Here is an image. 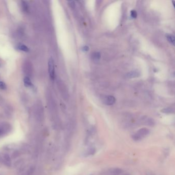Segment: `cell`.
Returning a JSON list of instances; mask_svg holds the SVG:
<instances>
[{"mask_svg":"<svg viewBox=\"0 0 175 175\" xmlns=\"http://www.w3.org/2000/svg\"><path fill=\"white\" fill-rule=\"evenodd\" d=\"M166 38L170 44L173 45H174V37L173 35L171 34H167L166 35Z\"/></svg>","mask_w":175,"mask_h":175,"instance_id":"obj_8","label":"cell"},{"mask_svg":"<svg viewBox=\"0 0 175 175\" xmlns=\"http://www.w3.org/2000/svg\"><path fill=\"white\" fill-rule=\"evenodd\" d=\"M89 48L88 46H85L83 47V48H82V51L84 52H87L89 51Z\"/></svg>","mask_w":175,"mask_h":175,"instance_id":"obj_16","label":"cell"},{"mask_svg":"<svg viewBox=\"0 0 175 175\" xmlns=\"http://www.w3.org/2000/svg\"><path fill=\"white\" fill-rule=\"evenodd\" d=\"M7 88V86L6 84L3 82L0 81V89L2 90H5Z\"/></svg>","mask_w":175,"mask_h":175,"instance_id":"obj_12","label":"cell"},{"mask_svg":"<svg viewBox=\"0 0 175 175\" xmlns=\"http://www.w3.org/2000/svg\"><path fill=\"white\" fill-rule=\"evenodd\" d=\"M24 85L26 87H30L32 86V82L30 79L28 77H25L24 79Z\"/></svg>","mask_w":175,"mask_h":175,"instance_id":"obj_7","label":"cell"},{"mask_svg":"<svg viewBox=\"0 0 175 175\" xmlns=\"http://www.w3.org/2000/svg\"><path fill=\"white\" fill-rule=\"evenodd\" d=\"M48 72L51 79L53 80L55 78V64L54 61L52 58H49L48 60Z\"/></svg>","mask_w":175,"mask_h":175,"instance_id":"obj_2","label":"cell"},{"mask_svg":"<svg viewBox=\"0 0 175 175\" xmlns=\"http://www.w3.org/2000/svg\"><path fill=\"white\" fill-rule=\"evenodd\" d=\"M101 58V54L98 52L94 53L92 54V58L95 61H98Z\"/></svg>","mask_w":175,"mask_h":175,"instance_id":"obj_9","label":"cell"},{"mask_svg":"<svg viewBox=\"0 0 175 175\" xmlns=\"http://www.w3.org/2000/svg\"><path fill=\"white\" fill-rule=\"evenodd\" d=\"M69 3H70V5L71 6V7H74V5H75V4H74V2L73 1H69Z\"/></svg>","mask_w":175,"mask_h":175,"instance_id":"obj_17","label":"cell"},{"mask_svg":"<svg viewBox=\"0 0 175 175\" xmlns=\"http://www.w3.org/2000/svg\"><path fill=\"white\" fill-rule=\"evenodd\" d=\"M22 6H23V9L25 11H27L28 10V5L26 3V2L25 1H22Z\"/></svg>","mask_w":175,"mask_h":175,"instance_id":"obj_13","label":"cell"},{"mask_svg":"<svg viewBox=\"0 0 175 175\" xmlns=\"http://www.w3.org/2000/svg\"><path fill=\"white\" fill-rule=\"evenodd\" d=\"M140 76V72L138 71H133L126 74V77L128 78H134L138 77Z\"/></svg>","mask_w":175,"mask_h":175,"instance_id":"obj_5","label":"cell"},{"mask_svg":"<svg viewBox=\"0 0 175 175\" xmlns=\"http://www.w3.org/2000/svg\"><path fill=\"white\" fill-rule=\"evenodd\" d=\"M123 170L119 168H112L108 170V175H120L122 173Z\"/></svg>","mask_w":175,"mask_h":175,"instance_id":"obj_4","label":"cell"},{"mask_svg":"<svg viewBox=\"0 0 175 175\" xmlns=\"http://www.w3.org/2000/svg\"><path fill=\"white\" fill-rule=\"evenodd\" d=\"M2 134H3V133H2V131L1 129L0 128V135H1Z\"/></svg>","mask_w":175,"mask_h":175,"instance_id":"obj_19","label":"cell"},{"mask_svg":"<svg viewBox=\"0 0 175 175\" xmlns=\"http://www.w3.org/2000/svg\"><path fill=\"white\" fill-rule=\"evenodd\" d=\"M145 124H146L148 126H153L154 125V124H155V122H154V121L152 119H148L147 120H146L145 121Z\"/></svg>","mask_w":175,"mask_h":175,"instance_id":"obj_10","label":"cell"},{"mask_svg":"<svg viewBox=\"0 0 175 175\" xmlns=\"http://www.w3.org/2000/svg\"><path fill=\"white\" fill-rule=\"evenodd\" d=\"M149 133V130L146 128H142L140 129L132 137L135 141H139L147 136Z\"/></svg>","mask_w":175,"mask_h":175,"instance_id":"obj_1","label":"cell"},{"mask_svg":"<svg viewBox=\"0 0 175 175\" xmlns=\"http://www.w3.org/2000/svg\"><path fill=\"white\" fill-rule=\"evenodd\" d=\"M172 109L171 108H165L164 109H163L162 110V112H164V113H170V112H172Z\"/></svg>","mask_w":175,"mask_h":175,"instance_id":"obj_15","label":"cell"},{"mask_svg":"<svg viewBox=\"0 0 175 175\" xmlns=\"http://www.w3.org/2000/svg\"><path fill=\"white\" fill-rule=\"evenodd\" d=\"M116 102V99L112 96H106L104 99V103L108 105H111L114 104Z\"/></svg>","mask_w":175,"mask_h":175,"instance_id":"obj_3","label":"cell"},{"mask_svg":"<svg viewBox=\"0 0 175 175\" xmlns=\"http://www.w3.org/2000/svg\"><path fill=\"white\" fill-rule=\"evenodd\" d=\"M3 157H4V159H5V160L6 161L7 163H10V164L11 163V159H10L9 156L8 154H5V155H4Z\"/></svg>","mask_w":175,"mask_h":175,"instance_id":"obj_11","label":"cell"},{"mask_svg":"<svg viewBox=\"0 0 175 175\" xmlns=\"http://www.w3.org/2000/svg\"><path fill=\"white\" fill-rule=\"evenodd\" d=\"M130 15L133 18H136L137 16V14L136 11H135L134 10H132L131 12H130Z\"/></svg>","mask_w":175,"mask_h":175,"instance_id":"obj_14","label":"cell"},{"mask_svg":"<svg viewBox=\"0 0 175 175\" xmlns=\"http://www.w3.org/2000/svg\"><path fill=\"white\" fill-rule=\"evenodd\" d=\"M120 175H131L130 173H122V174H121Z\"/></svg>","mask_w":175,"mask_h":175,"instance_id":"obj_18","label":"cell"},{"mask_svg":"<svg viewBox=\"0 0 175 175\" xmlns=\"http://www.w3.org/2000/svg\"><path fill=\"white\" fill-rule=\"evenodd\" d=\"M17 48L21 51L24 52H29V48L23 44H19L17 45Z\"/></svg>","mask_w":175,"mask_h":175,"instance_id":"obj_6","label":"cell"}]
</instances>
